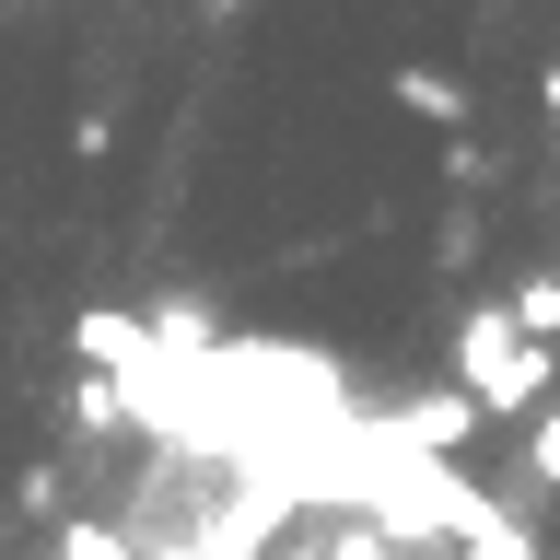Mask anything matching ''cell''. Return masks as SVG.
<instances>
[{
    "label": "cell",
    "mask_w": 560,
    "mask_h": 560,
    "mask_svg": "<svg viewBox=\"0 0 560 560\" xmlns=\"http://www.w3.org/2000/svg\"><path fill=\"white\" fill-rule=\"evenodd\" d=\"M385 94L409 105V117H444V129H455V117H467V82H455V70H432V59H409V70H397V82H385Z\"/></svg>",
    "instance_id": "obj_2"
},
{
    "label": "cell",
    "mask_w": 560,
    "mask_h": 560,
    "mask_svg": "<svg viewBox=\"0 0 560 560\" xmlns=\"http://www.w3.org/2000/svg\"><path fill=\"white\" fill-rule=\"evenodd\" d=\"M549 374H560V350L525 339L514 304H467V327H455V397H467V409L514 420V409H537V397H549Z\"/></svg>",
    "instance_id": "obj_1"
},
{
    "label": "cell",
    "mask_w": 560,
    "mask_h": 560,
    "mask_svg": "<svg viewBox=\"0 0 560 560\" xmlns=\"http://www.w3.org/2000/svg\"><path fill=\"white\" fill-rule=\"evenodd\" d=\"M514 327H525L537 350L560 339V269H525V292H514Z\"/></svg>",
    "instance_id": "obj_3"
},
{
    "label": "cell",
    "mask_w": 560,
    "mask_h": 560,
    "mask_svg": "<svg viewBox=\"0 0 560 560\" xmlns=\"http://www.w3.org/2000/svg\"><path fill=\"white\" fill-rule=\"evenodd\" d=\"M525 467L560 490V409H537V432H525Z\"/></svg>",
    "instance_id": "obj_4"
},
{
    "label": "cell",
    "mask_w": 560,
    "mask_h": 560,
    "mask_svg": "<svg viewBox=\"0 0 560 560\" xmlns=\"http://www.w3.org/2000/svg\"><path fill=\"white\" fill-rule=\"evenodd\" d=\"M210 12H245V0H210Z\"/></svg>",
    "instance_id": "obj_7"
},
{
    "label": "cell",
    "mask_w": 560,
    "mask_h": 560,
    "mask_svg": "<svg viewBox=\"0 0 560 560\" xmlns=\"http://www.w3.org/2000/svg\"><path fill=\"white\" fill-rule=\"evenodd\" d=\"M537 105H549V117H560V59H549V70H537Z\"/></svg>",
    "instance_id": "obj_6"
},
{
    "label": "cell",
    "mask_w": 560,
    "mask_h": 560,
    "mask_svg": "<svg viewBox=\"0 0 560 560\" xmlns=\"http://www.w3.org/2000/svg\"><path fill=\"white\" fill-rule=\"evenodd\" d=\"M327 560H397V549H385V525H350V537H327Z\"/></svg>",
    "instance_id": "obj_5"
}]
</instances>
